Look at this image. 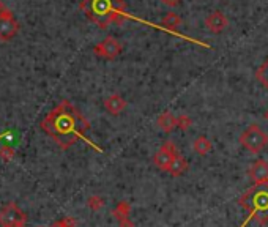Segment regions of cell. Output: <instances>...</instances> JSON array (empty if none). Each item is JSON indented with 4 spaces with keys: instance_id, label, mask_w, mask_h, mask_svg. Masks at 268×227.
Listing matches in <instances>:
<instances>
[{
    "instance_id": "1",
    "label": "cell",
    "mask_w": 268,
    "mask_h": 227,
    "mask_svg": "<svg viewBox=\"0 0 268 227\" xmlns=\"http://www.w3.org/2000/svg\"><path fill=\"white\" fill-rule=\"evenodd\" d=\"M89 126L87 120L68 101L57 106L43 122V130L52 136L62 148H68L77 139H82L84 131H87Z\"/></svg>"
},
{
    "instance_id": "2",
    "label": "cell",
    "mask_w": 268,
    "mask_h": 227,
    "mask_svg": "<svg viewBox=\"0 0 268 227\" xmlns=\"http://www.w3.org/2000/svg\"><path fill=\"white\" fill-rule=\"evenodd\" d=\"M81 10L89 19L93 21L101 28L117 23L125 14L123 0H82Z\"/></svg>"
},
{
    "instance_id": "3",
    "label": "cell",
    "mask_w": 268,
    "mask_h": 227,
    "mask_svg": "<svg viewBox=\"0 0 268 227\" xmlns=\"http://www.w3.org/2000/svg\"><path fill=\"white\" fill-rule=\"evenodd\" d=\"M238 204L248 210L251 218H256L259 224L264 226L268 223V184H259L248 189L238 199Z\"/></svg>"
},
{
    "instance_id": "4",
    "label": "cell",
    "mask_w": 268,
    "mask_h": 227,
    "mask_svg": "<svg viewBox=\"0 0 268 227\" xmlns=\"http://www.w3.org/2000/svg\"><path fill=\"white\" fill-rule=\"evenodd\" d=\"M240 144L251 153H259L264 150L268 144V134L259 125H251L242 136H240Z\"/></svg>"
},
{
    "instance_id": "5",
    "label": "cell",
    "mask_w": 268,
    "mask_h": 227,
    "mask_svg": "<svg viewBox=\"0 0 268 227\" xmlns=\"http://www.w3.org/2000/svg\"><path fill=\"white\" fill-rule=\"evenodd\" d=\"M27 221V215L21 210L16 204H8L0 210V226L11 227V226H24Z\"/></svg>"
},
{
    "instance_id": "6",
    "label": "cell",
    "mask_w": 268,
    "mask_h": 227,
    "mask_svg": "<svg viewBox=\"0 0 268 227\" xmlns=\"http://www.w3.org/2000/svg\"><path fill=\"white\" fill-rule=\"evenodd\" d=\"M179 155L177 152V147L174 145V142L167 140L166 144L161 145V148L156 152V155H155V164H156L158 169L161 170H169V167H171L172 161L175 159V156Z\"/></svg>"
},
{
    "instance_id": "7",
    "label": "cell",
    "mask_w": 268,
    "mask_h": 227,
    "mask_svg": "<svg viewBox=\"0 0 268 227\" xmlns=\"http://www.w3.org/2000/svg\"><path fill=\"white\" fill-rule=\"evenodd\" d=\"M120 52H122V45L114 37L104 38L101 43H98L95 46V54L108 60H114L115 57L120 55Z\"/></svg>"
},
{
    "instance_id": "8",
    "label": "cell",
    "mask_w": 268,
    "mask_h": 227,
    "mask_svg": "<svg viewBox=\"0 0 268 227\" xmlns=\"http://www.w3.org/2000/svg\"><path fill=\"white\" fill-rule=\"evenodd\" d=\"M249 177L252 183L259 186V184H267L268 183V162L265 159H257L252 162Z\"/></svg>"
},
{
    "instance_id": "9",
    "label": "cell",
    "mask_w": 268,
    "mask_h": 227,
    "mask_svg": "<svg viewBox=\"0 0 268 227\" xmlns=\"http://www.w3.org/2000/svg\"><path fill=\"white\" fill-rule=\"evenodd\" d=\"M18 32V23L10 11L0 14V40H10Z\"/></svg>"
},
{
    "instance_id": "10",
    "label": "cell",
    "mask_w": 268,
    "mask_h": 227,
    "mask_svg": "<svg viewBox=\"0 0 268 227\" xmlns=\"http://www.w3.org/2000/svg\"><path fill=\"white\" fill-rule=\"evenodd\" d=\"M205 27L211 33H221L227 28V18L221 11H211L205 18Z\"/></svg>"
},
{
    "instance_id": "11",
    "label": "cell",
    "mask_w": 268,
    "mask_h": 227,
    "mask_svg": "<svg viewBox=\"0 0 268 227\" xmlns=\"http://www.w3.org/2000/svg\"><path fill=\"white\" fill-rule=\"evenodd\" d=\"M104 108L109 114H112V115H118V114L126 108V101L120 95H111L109 98H106Z\"/></svg>"
},
{
    "instance_id": "12",
    "label": "cell",
    "mask_w": 268,
    "mask_h": 227,
    "mask_svg": "<svg viewBox=\"0 0 268 227\" xmlns=\"http://www.w3.org/2000/svg\"><path fill=\"white\" fill-rule=\"evenodd\" d=\"M158 126L161 131L172 133L177 128V117H174L172 112H163L158 117Z\"/></svg>"
},
{
    "instance_id": "13",
    "label": "cell",
    "mask_w": 268,
    "mask_h": 227,
    "mask_svg": "<svg viewBox=\"0 0 268 227\" xmlns=\"http://www.w3.org/2000/svg\"><path fill=\"white\" fill-rule=\"evenodd\" d=\"M186 169H188V161L183 158L181 155H177L175 156V159L172 161V164H171V167H169L167 172H171L174 177H180Z\"/></svg>"
},
{
    "instance_id": "14",
    "label": "cell",
    "mask_w": 268,
    "mask_h": 227,
    "mask_svg": "<svg viewBox=\"0 0 268 227\" xmlns=\"http://www.w3.org/2000/svg\"><path fill=\"white\" fill-rule=\"evenodd\" d=\"M193 148H194V152H196L197 155L205 156V155L211 150V142H210L205 136H199V137H197V139L194 140Z\"/></svg>"
},
{
    "instance_id": "15",
    "label": "cell",
    "mask_w": 268,
    "mask_h": 227,
    "mask_svg": "<svg viewBox=\"0 0 268 227\" xmlns=\"http://www.w3.org/2000/svg\"><path fill=\"white\" fill-rule=\"evenodd\" d=\"M114 213V216L118 219L120 221V224H125V221H128V213H130V205L126 204V202H120L117 207H115V210L112 211Z\"/></svg>"
},
{
    "instance_id": "16",
    "label": "cell",
    "mask_w": 268,
    "mask_h": 227,
    "mask_svg": "<svg viewBox=\"0 0 268 227\" xmlns=\"http://www.w3.org/2000/svg\"><path fill=\"white\" fill-rule=\"evenodd\" d=\"M163 24L166 28H169V30H172V32H175L177 28L181 25V19H180V16L179 14H175V13H169L167 16L163 19Z\"/></svg>"
},
{
    "instance_id": "17",
    "label": "cell",
    "mask_w": 268,
    "mask_h": 227,
    "mask_svg": "<svg viewBox=\"0 0 268 227\" xmlns=\"http://www.w3.org/2000/svg\"><path fill=\"white\" fill-rule=\"evenodd\" d=\"M256 76H257V79L262 82L265 87L268 89V60L264 63L262 67H260L259 69H257V73H256Z\"/></svg>"
},
{
    "instance_id": "18",
    "label": "cell",
    "mask_w": 268,
    "mask_h": 227,
    "mask_svg": "<svg viewBox=\"0 0 268 227\" xmlns=\"http://www.w3.org/2000/svg\"><path fill=\"white\" fill-rule=\"evenodd\" d=\"M87 205H89V208H91V210L98 211L100 208H103L104 201H103V199H101L100 196H91V197H89Z\"/></svg>"
},
{
    "instance_id": "19",
    "label": "cell",
    "mask_w": 268,
    "mask_h": 227,
    "mask_svg": "<svg viewBox=\"0 0 268 227\" xmlns=\"http://www.w3.org/2000/svg\"><path fill=\"white\" fill-rule=\"evenodd\" d=\"M191 125H193V120L189 118L188 115H185V114H183V115H180V117L177 118V126L180 128V130H183V131H186Z\"/></svg>"
},
{
    "instance_id": "20",
    "label": "cell",
    "mask_w": 268,
    "mask_h": 227,
    "mask_svg": "<svg viewBox=\"0 0 268 227\" xmlns=\"http://www.w3.org/2000/svg\"><path fill=\"white\" fill-rule=\"evenodd\" d=\"M51 227H76V221L71 218H63V219H60V221L54 223Z\"/></svg>"
},
{
    "instance_id": "21",
    "label": "cell",
    "mask_w": 268,
    "mask_h": 227,
    "mask_svg": "<svg viewBox=\"0 0 268 227\" xmlns=\"http://www.w3.org/2000/svg\"><path fill=\"white\" fill-rule=\"evenodd\" d=\"M161 2H163L166 6H172V8H174V6H177V5H180V2H181V0H161Z\"/></svg>"
},
{
    "instance_id": "22",
    "label": "cell",
    "mask_w": 268,
    "mask_h": 227,
    "mask_svg": "<svg viewBox=\"0 0 268 227\" xmlns=\"http://www.w3.org/2000/svg\"><path fill=\"white\" fill-rule=\"evenodd\" d=\"M5 11H6V10H5V6L2 5V2H0V14H3Z\"/></svg>"
},
{
    "instance_id": "23",
    "label": "cell",
    "mask_w": 268,
    "mask_h": 227,
    "mask_svg": "<svg viewBox=\"0 0 268 227\" xmlns=\"http://www.w3.org/2000/svg\"><path fill=\"white\" fill-rule=\"evenodd\" d=\"M265 120H268V111L265 112Z\"/></svg>"
},
{
    "instance_id": "24",
    "label": "cell",
    "mask_w": 268,
    "mask_h": 227,
    "mask_svg": "<svg viewBox=\"0 0 268 227\" xmlns=\"http://www.w3.org/2000/svg\"><path fill=\"white\" fill-rule=\"evenodd\" d=\"M11 227H27V226L24 224V226H11Z\"/></svg>"
},
{
    "instance_id": "25",
    "label": "cell",
    "mask_w": 268,
    "mask_h": 227,
    "mask_svg": "<svg viewBox=\"0 0 268 227\" xmlns=\"http://www.w3.org/2000/svg\"><path fill=\"white\" fill-rule=\"evenodd\" d=\"M40 227H43V226H40Z\"/></svg>"
},
{
    "instance_id": "26",
    "label": "cell",
    "mask_w": 268,
    "mask_h": 227,
    "mask_svg": "<svg viewBox=\"0 0 268 227\" xmlns=\"http://www.w3.org/2000/svg\"><path fill=\"white\" fill-rule=\"evenodd\" d=\"M267 184H268V183H267Z\"/></svg>"
}]
</instances>
